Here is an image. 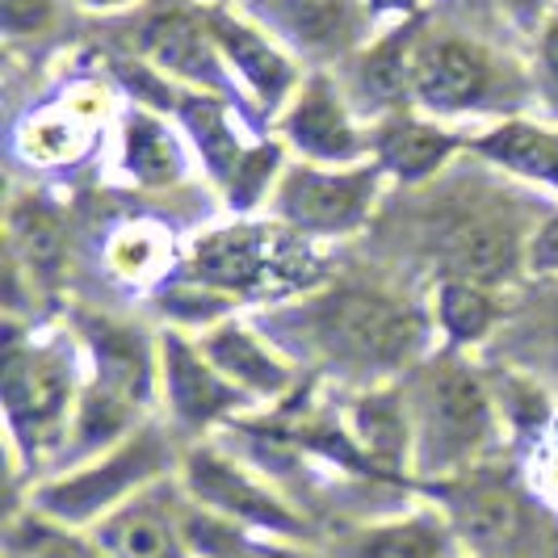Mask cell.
<instances>
[{
    "label": "cell",
    "instance_id": "cell-34",
    "mask_svg": "<svg viewBox=\"0 0 558 558\" xmlns=\"http://www.w3.org/2000/svg\"><path fill=\"white\" fill-rule=\"evenodd\" d=\"M533 81H537V97L546 110L558 113V9L537 29V47H533Z\"/></svg>",
    "mask_w": 558,
    "mask_h": 558
},
{
    "label": "cell",
    "instance_id": "cell-5",
    "mask_svg": "<svg viewBox=\"0 0 558 558\" xmlns=\"http://www.w3.org/2000/svg\"><path fill=\"white\" fill-rule=\"evenodd\" d=\"M408 106L453 126H487L542 106L533 68L478 34L428 26L420 17L408 56Z\"/></svg>",
    "mask_w": 558,
    "mask_h": 558
},
{
    "label": "cell",
    "instance_id": "cell-32",
    "mask_svg": "<svg viewBox=\"0 0 558 558\" xmlns=\"http://www.w3.org/2000/svg\"><path fill=\"white\" fill-rule=\"evenodd\" d=\"M59 0H0V29L9 43L38 38L56 26Z\"/></svg>",
    "mask_w": 558,
    "mask_h": 558
},
{
    "label": "cell",
    "instance_id": "cell-36",
    "mask_svg": "<svg viewBox=\"0 0 558 558\" xmlns=\"http://www.w3.org/2000/svg\"><path fill=\"white\" fill-rule=\"evenodd\" d=\"M84 13H97V17H118V13H135L147 0H76Z\"/></svg>",
    "mask_w": 558,
    "mask_h": 558
},
{
    "label": "cell",
    "instance_id": "cell-2",
    "mask_svg": "<svg viewBox=\"0 0 558 558\" xmlns=\"http://www.w3.org/2000/svg\"><path fill=\"white\" fill-rule=\"evenodd\" d=\"M403 408L412 424V475L420 483L466 475L508 453L500 408L487 369L471 353L433 349L403 378Z\"/></svg>",
    "mask_w": 558,
    "mask_h": 558
},
{
    "label": "cell",
    "instance_id": "cell-37",
    "mask_svg": "<svg viewBox=\"0 0 558 558\" xmlns=\"http://www.w3.org/2000/svg\"><path fill=\"white\" fill-rule=\"evenodd\" d=\"M462 558H478V555H462Z\"/></svg>",
    "mask_w": 558,
    "mask_h": 558
},
{
    "label": "cell",
    "instance_id": "cell-9",
    "mask_svg": "<svg viewBox=\"0 0 558 558\" xmlns=\"http://www.w3.org/2000/svg\"><path fill=\"white\" fill-rule=\"evenodd\" d=\"M181 487L190 492V500L219 517L235 530L260 533L274 542H290V546H315L319 533L311 525V517L281 492L274 478L260 466H252L248 458L231 453L219 437L206 441H190L181 449Z\"/></svg>",
    "mask_w": 558,
    "mask_h": 558
},
{
    "label": "cell",
    "instance_id": "cell-33",
    "mask_svg": "<svg viewBox=\"0 0 558 558\" xmlns=\"http://www.w3.org/2000/svg\"><path fill=\"white\" fill-rule=\"evenodd\" d=\"M525 278L558 281V206L533 219L530 240H525Z\"/></svg>",
    "mask_w": 558,
    "mask_h": 558
},
{
    "label": "cell",
    "instance_id": "cell-1",
    "mask_svg": "<svg viewBox=\"0 0 558 558\" xmlns=\"http://www.w3.org/2000/svg\"><path fill=\"white\" fill-rule=\"evenodd\" d=\"M260 328L303 365L340 391L399 383L437 349L428 299L378 281H315L311 290L265 307Z\"/></svg>",
    "mask_w": 558,
    "mask_h": 558
},
{
    "label": "cell",
    "instance_id": "cell-28",
    "mask_svg": "<svg viewBox=\"0 0 558 558\" xmlns=\"http://www.w3.org/2000/svg\"><path fill=\"white\" fill-rule=\"evenodd\" d=\"M4 558H110L93 530H76L17 504L4 521Z\"/></svg>",
    "mask_w": 558,
    "mask_h": 558
},
{
    "label": "cell",
    "instance_id": "cell-35",
    "mask_svg": "<svg viewBox=\"0 0 558 558\" xmlns=\"http://www.w3.org/2000/svg\"><path fill=\"white\" fill-rule=\"evenodd\" d=\"M420 4L424 0H374V13H378V29L403 22V17H420Z\"/></svg>",
    "mask_w": 558,
    "mask_h": 558
},
{
    "label": "cell",
    "instance_id": "cell-23",
    "mask_svg": "<svg viewBox=\"0 0 558 558\" xmlns=\"http://www.w3.org/2000/svg\"><path fill=\"white\" fill-rule=\"evenodd\" d=\"M4 260L22 269L38 294H56L72 265V219L47 190H22L4 210Z\"/></svg>",
    "mask_w": 558,
    "mask_h": 558
},
{
    "label": "cell",
    "instance_id": "cell-4",
    "mask_svg": "<svg viewBox=\"0 0 558 558\" xmlns=\"http://www.w3.org/2000/svg\"><path fill=\"white\" fill-rule=\"evenodd\" d=\"M84 383V349L72 328H34L4 319L0 416L13 471H26L29 483L59 466Z\"/></svg>",
    "mask_w": 558,
    "mask_h": 558
},
{
    "label": "cell",
    "instance_id": "cell-24",
    "mask_svg": "<svg viewBox=\"0 0 558 558\" xmlns=\"http://www.w3.org/2000/svg\"><path fill=\"white\" fill-rule=\"evenodd\" d=\"M194 147L165 110L135 101L113 126V168L135 190H168L194 172Z\"/></svg>",
    "mask_w": 558,
    "mask_h": 558
},
{
    "label": "cell",
    "instance_id": "cell-27",
    "mask_svg": "<svg viewBox=\"0 0 558 558\" xmlns=\"http://www.w3.org/2000/svg\"><path fill=\"white\" fill-rule=\"evenodd\" d=\"M530 281V290L521 294V290H512V319H525V324H537V328H521V332H512V328H504L500 340L492 344V353L496 357H525L530 349H537V357L542 365L533 369L537 378H546V374H555L558 378V281Z\"/></svg>",
    "mask_w": 558,
    "mask_h": 558
},
{
    "label": "cell",
    "instance_id": "cell-16",
    "mask_svg": "<svg viewBox=\"0 0 558 558\" xmlns=\"http://www.w3.org/2000/svg\"><path fill=\"white\" fill-rule=\"evenodd\" d=\"M265 29L303 59V68L340 72L378 34L374 0H240Z\"/></svg>",
    "mask_w": 558,
    "mask_h": 558
},
{
    "label": "cell",
    "instance_id": "cell-15",
    "mask_svg": "<svg viewBox=\"0 0 558 558\" xmlns=\"http://www.w3.org/2000/svg\"><path fill=\"white\" fill-rule=\"evenodd\" d=\"M135 59L181 88L227 97V101L244 106L240 88L227 72L223 51L210 34L202 0H168V4L147 9L135 26Z\"/></svg>",
    "mask_w": 558,
    "mask_h": 558
},
{
    "label": "cell",
    "instance_id": "cell-12",
    "mask_svg": "<svg viewBox=\"0 0 558 558\" xmlns=\"http://www.w3.org/2000/svg\"><path fill=\"white\" fill-rule=\"evenodd\" d=\"M160 408L168 428L185 441H206L231 424L260 416L240 387H231L223 369L206 357L190 328H160Z\"/></svg>",
    "mask_w": 558,
    "mask_h": 558
},
{
    "label": "cell",
    "instance_id": "cell-14",
    "mask_svg": "<svg viewBox=\"0 0 558 558\" xmlns=\"http://www.w3.org/2000/svg\"><path fill=\"white\" fill-rule=\"evenodd\" d=\"M202 9H206L210 34L223 51L227 72L240 88L248 113L260 122H274L307 76L303 59L294 56L274 29L260 26L240 0H202Z\"/></svg>",
    "mask_w": 558,
    "mask_h": 558
},
{
    "label": "cell",
    "instance_id": "cell-21",
    "mask_svg": "<svg viewBox=\"0 0 558 558\" xmlns=\"http://www.w3.org/2000/svg\"><path fill=\"white\" fill-rule=\"evenodd\" d=\"M462 542L449 525V517L420 496L395 512L365 517L357 525H344L324 537V558H462Z\"/></svg>",
    "mask_w": 558,
    "mask_h": 558
},
{
    "label": "cell",
    "instance_id": "cell-17",
    "mask_svg": "<svg viewBox=\"0 0 558 558\" xmlns=\"http://www.w3.org/2000/svg\"><path fill=\"white\" fill-rule=\"evenodd\" d=\"M194 336L206 349V357L223 369L227 383L240 387L256 403V412H278L286 403H294L303 391V378H307L303 365L260 328L256 315L231 311Z\"/></svg>",
    "mask_w": 558,
    "mask_h": 558
},
{
    "label": "cell",
    "instance_id": "cell-20",
    "mask_svg": "<svg viewBox=\"0 0 558 558\" xmlns=\"http://www.w3.org/2000/svg\"><path fill=\"white\" fill-rule=\"evenodd\" d=\"M471 151V131L420 110H395L369 122V160L395 190H428Z\"/></svg>",
    "mask_w": 558,
    "mask_h": 558
},
{
    "label": "cell",
    "instance_id": "cell-10",
    "mask_svg": "<svg viewBox=\"0 0 558 558\" xmlns=\"http://www.w3.org/2000/svg\"><path fill=\"white\" fill-rule=\"evenodd\" d=\"M387 190L391 181L374 160L344 168L290 160L265 202V219H274L307 244H336L362 235L374 223Z\"/></svg>",
    "mask_w": 558,
    "mask_h": 558
},
{
    "label": "cell",
    "instance_id": "cell-7",
    "mask_svg": "<svg viewBox=\"0 0 558 558\" xmlns=\"http://www.w3.org/2000/svg\"><path fill=\"white\" fill-rule=\"evenodd\" d=\"M307 240L290 235L265 215H231L227 223L202 231L181 252L172 278L194 281L202 290L223 294L231 307L265 299L274 307L315 286V269H307Z\"/></svg>",
    "mask_w": 558,
    "mask_h": 558
},
{
    "label": "cell",
    "instance_id": "cell-8",
    "mask_svg": "<svg viewBox=\"0 0 558 558\" xmlns=\"http://www.w3.org/2000/svg\"><path fill=\"white\" fill-rule=\"evenodd\" d=\"M177 471H181L177 433L168 424L147 420L140 433H131L126 441H118L106 453L68 462L59 471H47L43 478H34L22 504L38 508L51 521L93 530V525H101L110 517L113 508L135 500L151 483L172 478Z\"/></svg>",
    "mask_w": 558,
    "mask_h": 558
},
{
    "label": "cell",
    "instance_id": "cell-29",
    "mask_svg": "<svg viewBox=\"0 0 558 558\" xmlns=\"http://www.w3.org/2000/svg\"><path fill=\"white\" fill-rule=\"evenodd\" d=\"M106 265L126 286H165L181 265V252H172V240L160 227L135 219V223H122L106 240Z\"/></svg>",
    "mask_w": 558,
    "mask_h": 558
},
{
    "label": "cell",
    "instance_id": "cell-31",
    "mask_svg": "<svg viewBox=\"0 0 558 558\" xmlns=\"http://www.w3.org/2000/svg\"><path fill=\"white\" fill-rule=\"evenodd\" d=\"M521 475L533 487V496L558 512V416L521 449Z\"/></svg>",
    "mask_w": 558,
    "mask_h": 558
},
{
    "label": "cell",
    "instance_id": "cell-11",
    "mask_svg": "<svg viewBox=\"0 0 558 558\" xmlns=\"http://www.w3.org/2000/svg\"><path fill=\"white\" fill-rule=\"evenodd\" d=\"M530 227L521 215L496 202H458L446 206L428 227V260L437 278H471L517 290L525 281V240Z\"/></svg>",
    "mask_w": 558,
    "mask_h": 558
},
{
    "label": "cell",
    "instance_id": "cell-3",
    "mask_svg": "<svg viewBox=\"0 0 558 558\" xmlns=\"http://www.w3.org/2000/svg\"><path fill=\"white\" fill-rule=\"evenodd\" d=\"M122 81L131 84L135 101L165 110L185 131L197 168L219 190L231 215H265V202L278 185L281 168L290 165V156L274 131H260V118H252L244 106L227 97H210V93H194L165 81L140 59L122 68Z\"/></svg>",
    "mask_w": 558,
    "mask_h": 558
},
{
    "label": "cell",
    "instance_id": "cell-30",
    "mask_svg": "<svg viewBox=\"0 0 558 558\" xmlns=\"http://www.w3.org/2000/svg\"><path fill=\"white\" fill-rule=\"evenodd\" d=\"M194 546L197 558H311V546H290V542H274L260 533L235 530L219 517L202 512L194 504Z\"/></svg>",
    "mask_w": 558,
    "mask_h": 558
},
{
    "label": "cell",
    "instance_id": "cell-25",
    "mask_svg": "<svg viewBox=\"0 0 558 558\" xmlns=\"http://www.w3.org/2000/svg\"><path fill=\"white\" fill-rule=\"evenodd\" d=\"M424 299H428L437 344L453 353H471V357L487 353L500 340L508 311H512V290L471 278H433Z\"/></svg>",
    "mask_w": 558,
    "mask_h": 558
},
{
    "label": "cell",
    "instance_id": "cell-19",
    "mask_svg": "<svg viewBox=\"0 0 558 558\" xmlns=\"http://www.w3.org/2000/svg\"><path fill=\"white\" fill-rule=\"evenodd\" d=\"M93 537L110 558H197L194 500L177 475L160 478L93 525Z\"/></svg>",
    "mask_w": 558,
    "mask_h": 558
},
{
    "label": "cell",
    "instance_id": "cell-6",
    "mask_svg": "<svg viewBox=\"0 0 558 558\" xmlns=\"http://www.w3.org/2000/svg\"><path fill=\"white\" fill-rule=\"evenodd\" d=\"M420 496L449 517L462 550L478 558H558V512L533 496V487L504 458L466 475L420 483Z\"/></svg>",
    "mask_w": 558,
    "mask_h": 558
},
{
    "label": "cell",
    "instance_id": "cell-26",
    "mask_svg": "<svg viewBox=\"0 0 558 558\" xmlns=\"http://www.w3.org/2000/svg\"><path fill=\"white\" fill-rule=\"evenodd\" d=\"M101 140V113L97 101L81 93L59 97L56 106L29 113L17 126V156L34 168H63L84 160Z\"/></svg>",
    "mask_w": 558,
    "mask_h": 558
},
{
    "label": "cell",
    "instance_id": "cell-13",
    "mask_svg": "<svg viewBox=\"0 0 558 558\" xmlns=\"http://www.w3.org/2000/svg\"><path fill=\"white\" fill-rule=\"evenodd\" d=\"M290 160L303 165H362L369 160V118H365L344 81L328 68H311L294 97L269 122Z\"/></svg>",
    "mask_w": 558,
    "mask_h": 558
},
{
    "label": "cell",
    "instance_id": "cell-22",
    "mask_svg": "<svg viewBox=\"0 0 558 558\" xmlns=\"http://www.w3.org/2000/svg\"><path fill=\"white\" fill-rule=\"evenodd\" d=\"M466 156L558 206V118L533 110L475 126Z\"/></svg>",
    "mask_w": 558,
    "mask_h": 558
},
{
    "label": "cell",
    "instance_id": "cell-18",
    "mask_svg": "<svg viewBox=\"0 0 558 558\" xmlns=\"http://www.w3.org/2000/svg\"><path fill=\"white\" fill-rule=\"evenodd\" d=\"M68 328L81 340L88 383L151 416L160 403V336L97 311H72Z\"/></svg>",
    "mask_w": 558,
    "mask_h": 558
}]
</instances>
